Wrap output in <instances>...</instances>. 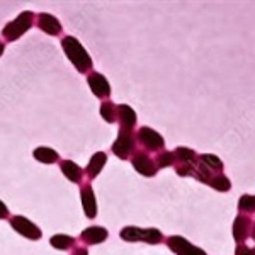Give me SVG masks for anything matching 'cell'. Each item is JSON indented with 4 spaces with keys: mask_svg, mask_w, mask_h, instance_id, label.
<instances>
[{
    "mask_svg": "<svg viewBox=\"0 0 255 255\" xmlns=\"http://www.w3.org/2000/svg\"><path fill=\"white\" fill-rule=\"evenodd\" d=\"M119 237L126 242H145L150 245H157L163 240V235L157 228H136V226H126L119 232Z\"/></svg>",
    "mask_w": 255,
    "mask_h": 255,
    "instance_id": "4",
    "label": "cell"
},
{
    "mask_svg": "<svg viewBox=\"0 0 255 255\" xmlns=\"http://www.w3.org/2000/svg\"><path fill=\"white\" fill-rule=\"evenodd\" d=\"M252 233H254V240H255V225H254V232Z\"/></svg>",
    "mask_w": 255,
    "mask_h": 255,
    "instance_id": "29",
    "label": "cell"
},
{
    "mask_svg": "<svg viewBox=\"0 0 255 255\" xmlns=\"http://www.w3.org/2000/svg\"><path fill=\"white\" fill-rule=\"evenodd\" d=\"M235 255H255V250L250 249V247L244 245V244H240V245L237 247Z\"/></svg>",
    "mask_w": 255,
    "mask_h": 255,
    "instance_id": "25",
    "label": "cell"
},
{
    "mask_svg": "<svg viewBox=\"0 0 255 255\" xmlns=\"http://www.w3.org/2000/svg\"><path fill=\"white\" fill-rule=\"evenodd\" d=\"M114 155L121 160H128L131 158L134 153H136V136H134L133 129H125V128H119V133L116 141L113 143V148H111Z\"/></svg>",
    "mask_w": 255,
    "mask_h": 255,
    "instance_id": "3",
    "label": "cell"
},
{
    "mask_svg": "<svg viewBox=\"0 0 255 255\" xmlns=\"http://www.w3.org/2000/svg\"><path fill=\"white\" fill-rule=\"evenodd\" d=\"M106 162H108V155H106L104 151H97V153L90 158V162L87 165V170H85V174H87V177L90 180L96 179V177L101 174V170L104 168Z\"/></svg>",
    "mask_w": 255,
    "mask_h": 255,
    "instance_id": "16",
    "label": "cell"
},
{
    "mask_svg": "<svg viewBox=\"0 0 255 255\" xmlns=\"http://www.w3.org/2000/svg\"><path fill=\"white\" fill-rule=\"evenodd\" d=\"M131 165L134 167V170L138 174L145 177H153L157 175L158 167L155 165V160L146 153V151H136V153L131 157Z\"/></svg>",
    "mask_w": 255,
    "mask_h": 255,
    "instance_id": "6",
    "label": "cell"
},
{
    "mask_svg": "<svg viewBox=\"0 0 255 255\" xmlns=\"http://www.w3.org/2000/svg\"><path fill=\"white\" fill-rule=\"evenodd\" d=\"M61 48H63L65 55L68 56V60L73 63V67L79 70L80 73H90L94 63L92 58L87 53V49L80 44V41L73 36H63L61 38Z\"/></svg>",
    "mask_w": 255,
    "mask_h": 255,
    "instance_id": "1",
    "label": "cell"
},
{
    "mask_svg": "<svg viewBox=\"0 0 255 255\" xmlns=\"http://www.w3.org/2000/svg\"><path fill=\"white\" fill-rule=\"evenodd\" d=\"M36 14L31 10H24L22 14H19L14 20H10L9 24H5V27L2 29V36L5 41H15L19 39L22 34H26L27 31L34 24Z\"/></svg>",
    "mask_w": 255,
    "mask_h": 255,
    "instance_id": "2",
    "label": "cell"
},
{
    "mask_svg": "<svg viewBox=\"0 0 255 255\" xmlns=\"http://www.w3.org/2000/svg\"><path fill=\"white\" fill-rule=\"evenodd\" d=\"M7 216H9V209L0 201V220H3V218H7Z\"/></svg>",
    "mask_w": 255,
    "mask_h": 255,
    "instance_id": "26",
    "label": "cell"
},
{
    "mask_svg": "<svg viewBox=\"0 0 255 255\" xmlns=\"http://www.w3.org/2000/svg\"><path fill=\"white\" fill-rule=\"evenodd\" d=\"M49 244L55 247V249H58V250H68V249H72V247L75 245V240H73L72 237H68V235H55V237H51Z\"/></svg>",
    "mask_w": 255,
    "mask_h": 255,
    "instance_id": "23",
    "label": "cell"
},
{
    "mask_svg": "<svg viewBox=\"0 0 255 255\" xmlns=\"http://www.w3.org/2000/svg\"><path fill=\"white\" fill-rule=\"evenodd\" d=\"M60 168H61L63 175L67 177L70 182L80 184V186H82V180H84L85 172L82 170V168L77 165L75 162H72V160H60Z\"/></svg>",
    "mask_w": 255,
    "mask_h": 255,
    "instance_id": "13",
    "label": "cell"
},
{
    "mask_svg": "<svg viewBox=\"0 0 255 255\" xmlns=\"http://www.w3.org/2000/svg\"><path fill=\"white\" fill-rule=\"evenodd\" d=\"M136 138H138V143L145 148L146 151H162L165 150V141H163L162 134L157 133L155 129L148 126H143L138 129L136 133Z\"/></svg>",
    "mask_w": 255,
    "mask_h": 255,
    "instance_id": "5",
    "label": "cell"
},
{
    "mask_svg": "<svg viewBox=\"0 0 255 255\" xmlns=\"http://www.w3.org/2000/svg\"><path fill=\"white\" fill-rule=\"evenodd\" d=\"M208 186L216 189L218 192H226V191H230V189H232V182H230L228 177H225L223 174H216L211 180H209Z\"/></svg>",
    "mask_w": 255,
    "mask_h": 255,
    "instance_id": "22",
    "label": "cell"
},
{
    "mask_svg": "<svg viewBox=\"0 0 255 255\" xmlns=\"http://www.w3.org/2000/svg\"><path fill=\"white\" fill-rule=\"evenodd\" d=\"M101 116L106 123H114L118 121V106L111 101H104L101 104Z\"/></svg>",
    "mask_w": 255,
    "mask_h": 255,
    "instance_id": "20",
    "label": "cell"
},
{
    "mask_svg": "<svg viewBox=\"0 0 255 255\" xmlns=\"http://www.w3.org/2000/svg\"><path fill=\"white\" fill-rule=\"evenodd\" d=\"M118 121H119V128H125V129H133L136 126V113L133 111V108L128 104H121L118 106Z\"/></svg>",
    "mask_w": 255,
    "mask_h": 255,
    "instance_id": "15",
    "label": "cell"
},
{
    "mask_svg": "<svg viewBox=\"0 0 255 255\" xmlns=\"http://www.w3.org/2000/svg\"><path fill=\"white\" fill-rule=\"evenodd\" d=\"M174 151V157H175V163H196L197 162V155L194 150H191V148L187 146H177Z\"/></svg>",
    "mask_w": 255,
    "mask_h": 255,
    "instance_id": "18",
    "label": "cell"
},
{
    "mask_svg": "<svg viewBox=\"0 0 255 255\" xmlns=\"http://www.w3.org/2000/svg\"><path fill=\"white\" fill-rule=\"evenodd\" d=\"M87 249L85 247H77V249L72 250V255H87Z\"/></svg>",
    "mask_w": 255,
    "mask_h": 255,
    "instance_id": "27",
    "label": "cell"
},
{
    "mask_svg": "<svg viewBox=\"0 0 255 255\" xmlns=\"http://www.w3.org/2000/svg\"><path fill=\"white\" fill-rule=\"evenodd\" d=\"M80 199H82V206L87 218H96L97 215V203H96V196H94L92 186L90 182H85L80 186Z\"/></svg>",
    "mask_w": 255,
    "mask_h": 255,
    "instance_id": "11",
    "label": "cell"
},
{
    "mask_svg": "<svg viewBox=\"0 0 255 255\" xmlns=\"http://www.w3.org/2000/svg\"><path fill=\"white\" fill-rule=\"evenodd\" d=\"M168 249L177 255H208L204 250H201L199 247L192 245L191 242H187L182 237H170L167 240Z\"/></svg>",
    "mask_w": 255,
    "mask_h": 255,
    "instance_id": "8",
    "label": "cell"
},
{
    "mask_svg": "<svg viewBox=\"0 0 255 255\" xmlns=\"http://www.w3.org/2000/svg\"><path fill=\"white\" fill-rule=\"evenodd\" d=\"M238 209H240V213H245V215L255 213V196H242L240 201H238Z\"/></svg>",
    "mask_w": 255,
    "mask_h": 255,
    "instance_id": "24",
    "label": "cell"
},
{
    "mask_svg": "<svg viewBox=\"0 0 255 255\" xmlns=\"http://www.w3.org/2000/svg\"><path fill=\"white\" fill-rule=\"evenodd\" d=\"M3 49H5V43H2V41H0V56L3 55Z\"/></svg>",
    "mask_w": 255,
    "mask_h": 255,
    "instance_id": "28",
    "label": "cell"
},
{
    "mask_svg": "<svg viewBox=\"0 0 255 255\" xmlns=\"http://www.w3.org/2000/svg\"><path fill=\"white\" fill-rule=\"evenodd\" d=\"M10 226L17 233H20L22 237L29 238V240H39V238L43 237V233H41V230L38 228V226L24 216H12L10 218Z\"/></svg>",
    "mask_w": 255,
    "mask_h": 255,
    "instance_id": "7",
    "label": "cell"
},
{
    "mask_svg": "<svg viewBox=\"0 0 255 255\" xmlns=\"http://www.w3.org/2000/svg\"><path fill=\"white\" fill-rule=\"evenodd\" d=\"M106 238H108V230L102 228V226H89L80 233V240L87 245L102 244Z\"/></svg>",
    "mask_w": 255,
    "mask_h": 255,
    "instance_id": "14",
    "label": "cell"
},
{
    "mask_svg": "<svg viewBox=\"0 0 255 255\" xmlns=\"http://www.w3.org/2000/svg\"><path fill=\"white\" fill-rule=\"evenodd\" d=\"M250 232H252V221H250L249 216L238 215L233 221V238L238 245L244 244V242L249 238Z\"/></svg>",
    "mask_w": 255,
    "mask_h": 255,
    "instance_id": "12",
    "label": "cell"
},
{
    "mask_svg": "<svg viewBox=\"0 0 255 255\" xmlns=\"http://www.w3.org/2000/svg\"><path fill=\"white\" fill-rule=\"evenodd\" d=\"M36 24H38V27L41 31L46 32V34H49V36H60L61 31H63L60 20L56 19L55 15L48 14V12H41V14L38 15Z\"/></svg>",
    "mask_w": 255,
    "mask_h": 255,
    "instance_id": "10",
    "label": "cell"
},
{
    "mask_svg": "<svg viewBox=\"0 0 255 255\" xmlns=\"http://www.w3.org/2000/svg\"><path fill=\"white\" fill-rule=\"evenodd\" d=\"M197 158H199L201 162H203L204 165L209 168V170L215 172V174H221V172H223L225 165H223V162H221V160L216 157V155L204 153V155H201V157H197Z\"/></svg>",
    "mask_w": 255,
    "mask_h": 255,
    "instance_id": "19",
    "label": "cell"
},
{
    "mask_svg": "<svg viewBox=\"0 0 255 255\" xmlns=\"http://www.w3.org/2000/svg\"><path fill=\"white\" fill-rule=\"evenodd\" d=\"M87 84H89L90 90L96 94V97L104 99V101H108V97H111V85L102 73L90 72L87 77Z\"/></svg>",
    "mask_w": 255,
    "mask_h": 255,
    "instance_id": "9",
    "label": "cell"
},
{
    "mask_svg": "<svg viewBox=\"0 0 255 255\" xmlns=\"http://www.w3.org/2000/svg\"><path fill=\"white\" fill-rule=\"evenodd\" d=\"M34 158L38 160V162L41 163H46V165H49V163H56L60 162V155L58 151H55L53 148H48V146H39L34 150Z\"/></svg>",
    "mask_w": 255,
    "mask_h": 255,
    "instance_id": "17",
    "label": "cell"
},
{
    "mask_svg": "<svg viewBox=\"0 0 255 255\" xmlns=\"http://www.w3.org/2000/svg\"><path fill=\"white\" fill-rule=\"evenodd\" d=\"M153 160H155V165H157L158 168L174 167V163H175L174 151H167V150L158 151V155H157V157H155Z\"/></svg>",
    "mask_w": 255,
    "mask_h": 255,
    "instance_id": "21",
    "label": "cell"
}]
</instances>
